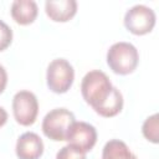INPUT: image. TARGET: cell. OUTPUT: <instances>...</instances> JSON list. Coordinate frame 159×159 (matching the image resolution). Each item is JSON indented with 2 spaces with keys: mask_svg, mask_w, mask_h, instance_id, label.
<instances>
[{
  "mask_svg": "<svg viewBox=\"0 0 159 159\" xmlns=\"http://www.w3.org/2000/svg\"><path fill=\"white\" fill-rule=\"evenodd\" d=\"M81 93L83 99L102 117H114L123 108L120 91L112 84L103 71L87 72L81 82Z\"/></svg>",
  "mask_w": 159,
  "mask_h": 159,
  "instance_id": "1",
  "label": "cell"
},
{
  "mask_svg": "<svg viewBox=\"0 0 159 159\" xmlns=\"http://www.w3.org/2000/svg\"><path fill=\"white\" fill-rule=\"evenodd\" d=\"M139 62V53L134 45L119 41L113 43L107 51V65L117 75L132 73Z\"/></svg>",
  "mask_w": 159,
  "mask_h": 159,
  "instance_id": "2",
  "label": "cell"
},
{
  "mask_svg": "<svg viewBox=\"0 0 159 159\" xmlns=\"http://www.w3.org/2000/svg\"><path fill=\"white\" fill-rule=\"evenodd\" d=\"M75 120V116L71 111L66 108H55L46 113L42 119L41 128L48 139L62 142L66 140L67 132Z\"/></svg>",
  "mask_w": 159,
  "mask_h": 159,
  "instance_id": "3",
  "label": "cell"
},
{
  "mask_svg": "<svg viewBox=\"0 0 159 159\" xmlns=\"http://www.w3.org/2000/svg\"><path fill=\"white\" fill-rule=\"evenodd\" d=\"M75 80V70L65 58H56L50 62L46 71V82L53 93H66Z\"/></svg>",
  "mask_w": 159,
  "mask_h": 159,
  "instance_id": "4",
  "label": "cell"
},
{
  "mask_svg": "<svg viewBox=\"0 0 159 159\" xmlns=\"http://www.w3.org/2000/svg\"><path fill=\"white\" fill-rule=\"evenodd\" d=\"M155 25V12L147 5L138 4L127 10L124 15L125 29L134 35H145Z\"/></svg>",
  "mask_w": 159,
  "mask_h": 159,
  "instance_id": "5",
  "label": "cell"
},
{
  "mask_svg": "<svg viewBox=\"0 0 159 159\" xmlns=\"http://www.w3.org/2000/svg\"><path fill=\"white\" fill-rule=\"evenodd\" d=\"M12 113L16 122L29 127L35 123L39 113V102L30 91H19L12 98Z\"/></svg>",
  "mask_w": 159,
  "mask_h": 159,
  "instance_id": "6",
  "label": "cell"
},
{
  "mask_svg": "<svg viewBox=\"0 0 159 159\" xmlns=\"http://www.w3.org/2000/svg\"><path fill=\"white\" fill-rule=\"evenodd\" d=\"M66 140L70 145L86 154L87 152L92 150L97 142V130L92 124L87 122L75 120L67 132Z\"/></svg>",
  "mask_w": 159,
  "mask_h": 159,
  "instance_id": "7",
  "label": "cell"
},
{
  "mask_svg": "<svg viewBox=\"0 0 159 159\" xmlns=\"http://www.w3.org/2000/svg\"><path fill=\"white\" fill-rule=\"evenodd\" d=\"M15 152L19 159H40L43 153L42 139L34 132H26L19 137Z\"/></svg>",
  "mask_w": 159,
  "mask_h": 159,
  "instance_id": "8",
  "label": "cell"
},
{
  "mask_svg": "<svg viewBox=\"0 0 159 159\" xmlns=\"http://www.w3.org/2000/svg\"><path fill=\"white\" fill-rule=\"evenodd\" d=\"M46 15L56 22L70 21L77 12V2L75 0H47L45 2Z\"/></svg>",
  "mask_w": 159,
  "mask_h": 159,
  "instance_id": "9",
  "label": "cell"
},
{
  "mask_svg": "<svg viewBox=\"0 0 159 159\" xmlns=\"http://www.w3.org/2000/svg\"><path fill=\"white\" fill-rule=\"evenodd\" d=\"M10 12L15 22L20 25H30L35 21L39 7L34 0H15L11 4Z\"/></svg>",
  "mask_w": 159,
  "mask_h": 159,
  "instance_id": "10",
  "label": "cell"
},
{
  "mask_svg": "<svg viewBox=\"0 0 159 159\" xmlns=\"http://www.w3.org/2000/svg\"><path fill=\"white\" fill-rule=\"evenodd\" d=\"M102 159H138L130 152L128 145L119 139H111L107 142L102 150Z\"/></svg>",
  "mask_w": 159,
  "mask_h": 159,
  "instance_id": "11",
  "label": "cell"
},
{
  "mask_svg": "<svg viewBox=\"0 0 159 159\" xmlns=\"http://www.w3.org/2000/svg\"><path fill=\"white\" fill-rule=\"evenodd\" d=\"M158 114L154 113L150 117H148L143 125H142V133L144 138L154 144L159 142V123H158Z\"/></svg>",
  "mask_w": 159,
  "mask_h": 159,
  "instance_id": "12",
  "label": "cell"
},
{
  "mask_svg": "<svg viewBox=\"0 0 159 159\" xmlns=\"http://www.w3.org/2000/svg\"><path fill=\"white\" fill-rule=\"evenodd\" d=\"M56 159H86V154L76 149L75 147L67 144L57 152Z\"/></svg>",
  "mask_w": 159,
  "mask_h": 159,
  "instance_id": "13",
  "label": "cell"
},
{
  "mask_svg": "<svg viewBox=\"0 0 159 159\" xmlns=\"http://www.w3.org/2000/svg\"><path fill=\"white\" fill-rule=\"evenodd\" d=\"M12 41V30L10 26L0 20V52L6 50Z\"/></svg>",
  "mask_w": 159,
  "mask_h": 159,
  "instance_id": "14",
  "label": "cell"
},
{
  "mask_svg": "<svg viewBox=\"0 0 159 159\" xmlns=\"http://www.w3.org/2000/svg\"><path fill=\"white\" fill-rule=\"evenodd\" d=\"M6 84H7V73H6V70L4 68V66L0 65V94L5 91Z\"/></svg>",
  "mask_w": 159,
  "mask_h": 159,
  "instance_id": "15",
  "label": "cell"
},
{
  "mask_svg": "<svg viewBox=\"0 0 159 159\" xmlns=\"http://www.w3.org/2000/svg\"><path fill=\"white\" fill-rule=\"evenodd\" d=\"M6 120H7V112L2 107H0V127H2L6 123Z\"/></svg>",
  "mask_w": 159,
  "mask_h": 159,
  "instance_id": "16",
  "label": "cell"
}]
</instances>
